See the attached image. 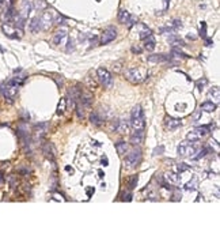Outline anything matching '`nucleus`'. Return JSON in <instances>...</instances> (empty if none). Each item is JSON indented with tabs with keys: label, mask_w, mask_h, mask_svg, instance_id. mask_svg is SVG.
<instances>
[{
	"label": "nucleus",
	"mask_w": 220,
	"mask_h": 230,
	"mask_svg": "<svg viewBox=\"0 0 220 230\" xmlns=\"http://www.w3.org/2000/svg\"><path fill=\"white\" fill-rule=\"evenodd\" d=\"M201 145H198L197 142H191V140H187V142H182L178 145V155L182 158H194V155L198 153V150L201 149Z\"/></svg>",
	"instance_id": "1"
},
{
	"label": "nucleus",
	"mask_w": 220,
	"mask_h": 230,
	"mask_svg": "<svg viewBox=\"0 0 220 230\" xmlns=\"http://www.w3.org/2000/svg\"><path fill=\"white\" fill-rule=\"evenodd\" d=\"M130 125L133 127V129H144L145 127V120H144V113L140 105H136L132 109L130 113Z\"/></svg>",
	"instance_id": "2"
},
{
	"label": "nucleus",
	"mask_w": 220,
	"mask_h": 230,
	"mask_svg": "<svg viewBox=\"0 0 220 230\" xmlns=\"http://www.w3.org/2000/svg\"><path fill=\"white\" fill-rule=\"evenodd\" d=\"M18 87H19V85L15 83L14 80L0 83V91H2L3 96L6 97L7 100H10V101L14 100V97L16 96V93H18Z\"/></svg>",
	"instance_id": "3"
},
{
	"label": "nucleus",
	"mask_w": 220,
	"mask_h": 230,
	"mask_svg": "<svg viewBox=\"0 0 220 230\" xmlns=\"http://www.w3.org/2000/svg\"><path fill=\"white\" fill-rule=\"evenodd\" d=\"M39 18V26L41 30H48L52 27V25L55 23V20L57 18V14L53 10H46L42 12V15L38 16Z\"/></svg>",
	"instance_id": "4"
},
{
	"label": "nucleus",
	"mask_w": 220,
	"mask_h": 230,
	"mask_svg": "<svg viewBox=\"0 0 220 230\" xmlns=\"http://www.w3.org/2000/svg\"><path fill=\"white\" fill-rule=\"evenodd\" d=\"M215 128L213 125H204V127H197V128L191 129L189 134H187V140H191V142H197L200 140L201 138H204L205 135H208L211 132V129Z\"/></svg>",
	"instance_id": "5"
},
{
	"label": "nucleus",
	"mask_w": 220,
	"mask_h": 230,
	"mask_svg": "<svg viewBox=\"0 0 220 230\" xmlns=\"http://www.w3.org/2000/svg\"><path fill=\"white\" fill-rule=\"evenodd\" d=\"M140 162H141V151L139 149L132 150L128 155H126V158L124 159V165H125V167H128V169H134Z\"/></svg>",
	"instance_id": "6"
},
{
	"label": "nucleus",
	"mask_w": 220,
	"mask_h": 230,
	"mask_svg": "<svg viewBox=\"0 0 220 230\" xmlns=\"http://www.w3.org/2000/svg\"><path fill=\"white\" fill-rule=\"evenodd\" d=\"M147 72L144 71V68H130L128 71H125V78L133 83H140L145 79Z\"/></svg>",
	"instance_id": "7"
},
{
	"label": "nucleus",
	"mask_w": 220,
	"mask_h": 230,
	"mask_svg": "<svg viewBox=\"0 0 220 230\" xmlns=\"http://www.w3.org/2000/svg\"><path fill=\"white\" fill-rule=\"evenodd\" d=\"M2 30L3 33L6 34L7 37H10V38H15V40H20L23 36V31L20 27H16V26H12L10 22L4 23L2 26Z\"/></svg>",
	"instance_id": "8"
},
{
	"label": "nucleus",
	"mask_w": 220,
	"mask_h": 230,
	"mask_svg": "<svg viewBox=\"0 0 220 230\" xmlns=\"http://www.w3.org/2000/svg\"><path fill=\"white\" fill-rule=\"evenodd\" d=\"M116 37H117L116 27H114V26H109L103 33H102V36H101V44L102 45H106V44L112 42V41L116 40Z\"/></svg>",
	"instance_id": "9"
},
{
	"label": "nucleus",
	"mask_w": 220,
	"mask_h": 230,
	"mask_svg": "<svg viewBox=\"0 0 220 230\" xmlns=\"http://www.w3.org/2000/svg\"><path fill=\"white\" fill-rule=\"evenodd\" d=\"M98 79H99V82L102 85L105 86V87H110V86L113 85V79H112V75H110V72L107 71V69L105 68H98Z\"/></svg>",
	"instance_id": "10"
},
{
	"label": "nucleus",
	"mask_w": 220,
	"mask_h": 230,
	"mask_svg": "<svg viewBox=\"0 0 220 230\" xmlns=\"http://www.w3.org/2000/svg\"><path fill=\"white\" fill-rule=\"evenodd\" d=\"M181 125H182V121L179 120V118L166 117V120H165V127H166V129H169V131H174V129L179 128Z\"/></svg>",
	"instance_id": "11"
},
{
	"label": "nucleus",
	"mask_w": 220,
	"mask_h": 230,
	"mask_svg": "<svg viewBox=\"0 0 220 230\" xmlns=\"http://www.w3.org/2000/svg\"><path fill=\"white\" fill-rule=\"evenodd\" d=\"M143 140H144V131L143 129H136V132L130 135V143L134 146H140Z\"/></svg>",
	"instance_id": "12"
},
{
	"label": "nucleus",
	"mask_w": 220,
	"mask_h": 230,
	"mask_svg": "<svg viewBox=\"0 0 220 230\" xmlns=\"http://www.w3.org/2000/svg\"><path fill=\"white\" fill-rule=\"evenodd\" d=\"M67 34H68L67 29H60V30H57V33L53 36V38H52L53 44H55V45H60L65 38H67Z\"/></svg>",
	"instance_id": "13"
},
{
	"label": "nucleus",
	"mask_w": 220,
	"mask_h": 230,
	"mask_svg": "<svg viewBox=\"0 0 220 230\" xmlns=\"http://www.w3.org/2000/svg\"><path fill=\"white\" fill-rule=\"evenodd\" d=\"M42 153H44V155H45V157H46L48 159H55V149H53V145H52V143H49V142L44 143V146H42Z\"/></svg>",
	"instance_id": "14"
},
{
	"label": "nucleus",
	"mask_w": 220,
	"mask_h": 230,
	"mask_svg": "<svg viewBox=\"0 0 220 230\" xmlns=\"http://www.w3.org/2000/svg\"><path fill=\"white\" fill-rule=\"evenodd\" d=\"M165 181L167 183V184H170V185H178L179 184V178H178V176L175 174V173H166L165 174Z\"/></svg>",
	"instance_id": "15"
},
{
	"label": "nucleus",
	"mask_w": 220,
	"mask_h": 230,
	"mask_svg": "<svg viewBox=\"0 0 220 230\" xmlns=\"http://www.w3.org/2000/svg\"><path fill=\"white\" fill-rule=\"evenodd\" d=\"M201 110L202 112H207V113H212L216 110V104L213 101H207V102H202L201 104Z\"/></svg>",
	"instance_id": "16"
},
{
	"label": "nucleus",
	"mask_w": 220,
	"mask_h": 230,
	"mask_svg": "<svg viewBox=\"0 0 220 230\" xmlns=\"http://www.w3.org/2000/svg\"><path fill=\"white\" fill-rule=\"evenodd\" d=\"M148 61H151V63H163V61L167 60V56L166 55H149L148 59H147Z\"/></svg>",
	"instance_id": "17"
},
{
	"label": "nucleus",
	"mask_w": 220,
	"mask_h": 230,
	"mask_svg": "<svg viewBox=\"0 0 220 230\" xmlns=\"http://www.w3.org/2000/svg\"><path fill=\"white\" fill-rule=\"evenodd\" d=\"M90 123L94 124V125H97V127H99L102 124V117L99 116V113H98V112L90 113Z\"/></svg>",
	"instance_id": "18"
},
{
	"label": "nucleus",
	"mask_w": 220,
	"mask_h": 230,
	"mask_svg": "<svg viewBox=\"0 0 220 230\" xmlns=\"http://www.w3.org/2000/svg\"><path fill=\"white\" fill-rule=\"evenodd\" d=\"M208 96H209L211 100H213L215 104H217V102H219V98H220V93H219V87H217V86L212 87V89L209 90V93H208Z\"/></svg>",
	"instance_id": "19"
},
{
	"label": "nucleus",
	"mask_w": 220,
	"mask_h": 230,
	"mask_svg": "<svg viewBox=\"0 0 220 230\" xmlns=\"http://www.w3.org/2000/svg\"><path fill=\"white\" fill-rule=\"evenodd\" d=\"M129 19H130L129 12L126 11V10H121L120 14H118V22L122 23V25H126V23L129 22Z\"/></svg>",
	"instance_id": "20"
},
{
	"label": "nucleus",
	"mask_w": 220,
	"mask_h": 230,
	"mask_svg": "<svg viewBox=\"0 0 220 230\" xmlns=\"http://www.w3.org/2000/svg\"><path fill=\"white\" fill-rule=\"evenodd\" d=\"M128 128H129L128 121H125V120H118L117 127H116V131H117V132H120V134H125L126 131H128Z\"/></svg>",
	"instance_id": "21"
},
{
	"label": "nucleus",
	"mask_w": 220,
	"mask_h": 230,
	"mask_svg": "<svg viewBox=\"0 0 220 230\" xmlns=\"http://www.w3.org/2000/svg\"><path fill=\"white\" fill-rule=\"evenodd\" d=\"M65 110H67V101H65V98H61L59 101V105H57V109H56V113L61 116V114L65 113Z\"/></svg>",
	"instance_id": "22"
},
{
	"label": "nucleus",
	"mask_w": 220,
	"mask_h": 230,
	"mask_svg": "<svg viewBox=\"0 0 220 230\" xmlns=\"http://www.w3.org/2000/svg\"><path fill=\"white\" fill-rule=\"evenodd\" d=\"M31 8H33V6H31L30 2H23V4H22V12H20V15H22L23 18H26V16L30 14Z\"/></svg>",
	"instance_id": "23"
},
{
	"label": "nucleus",
	"mask_w": 220,
	"mask_h": 230,
	"mask_svg": "<svg viewBox=\"0 0 220 230\" xmlns=\"http://www.w3.org/2000/svg\"><path fill=\"white\" fill-rule=\"evenodd\" d=\"M30 30H31L33 33H37V31H39V30H41V26H39V18H38V16H35V18H33V19H31V22H30Z\"/></svg>",
	"instance_id": "24"
},
{
	"label": "nucleus",
	"mask_w": 220,
	"mask_h": 230,
	"mask_svg": "<svg viewBox=\"0 0 220 230\" xmlns=\"http://www.w3.org/2000/svg\"><path fill=\"white\" fill-rule=\"evenodd\" d=\"M116 150H117L118 155H124L126 151H128V145H126L125 142H120L116 145Z\"/></svg>",
	"instance_id": "25"
},
{
	"label": "nucleus",
	"mask_w": 220,
	"mask_h": 230,
	"mask_svg": "<svg viewBox=\"0 0 220 230\" xmlns=\"http://www.w3.org/2000/svg\"><path fill=\"white\" fill-rule=\"evenodd\" d=\"M167 41L171 44V45H174V47H179V45H185V42L179 38V37H177V36H169V38H167Z\"/></svg>",
	"instance_id": "26"
},
{
	"label": "nucleus",
	"mask_w": 220,
	"mask_h": 230,
	"mask_svg": "<svg viewBox=\"0 0 220 230\" xmlns=\"http://www.w3.org/2000/svg\"><path fill=\"white\" fill-rule=\"evenodd\" d=\"M16 14H15V11L12 10V8H8V10L4 12V16H3V20L4 22H11L12 19H14V16H15Z\"/></svg>",
	"instance_id": "27"
},
{
	"label": "nucleus",
	"mask_w": 220,
	"mask_h": 230,
	"mask_svg": "<svg viewBox=\"0 0 220 230\" xmlns=\"http://www.w3.org/2000/svg\"><path fill=\"white\" fill-rule=\"evenodd\" d=\"M151 36V30L148 29V26H145V25H141L140 26V38L141 40H145L147 37Z\"/></svg>",
	"instance_id": "28"
},
{
	"label": "nucleus",
	"mask_w": 220,
	"mask_h": 230,
	"mask_svg": "<svg viewBox=\"0 0 220 230\" xmlns=\"http://www.w3.org/2000/svg\"><path fill=\"white\" fill-rule=\"evenodd\" d=\"M197 185H198V180L194 177V178H191L190 181L185 185V189H187V191H194L196 188H197Z\"/></svg>",
	"instance_id": "29"
},
{
	"label": "nucleus",
	"mask_w": 220,
	"mask_h": 230,
	"mask_svg": "<svg viewBox=\"0 0 220 230\" xmlns=\"http://www.w3.org/2000/svg\"><path fill=\"white\" fill-rule=\"evenodd\" d=\"M137 174H134V176H130V177L128 178V183H126V185H128V188L129 189H133L134 187L137 185Z\"/></svg>",
	"instance_id": "30"
},
{
	"label": "nucleus",
	"mask_w": 220,
	"mask_h": 230,
	"mask_svg": "<svg viewBox=\"0 0 220 230\" xmlns=\"http://www.w3.org/2000/svg\"><path fill=\"white\" fill-rule=\"evenodd\" d=\"M145 49L147 51H154L155 49V40L151 36L145 38Z\"/></svg>",
	"instance_id": "31"
},
{
	"label": "nucleus",
	"mask_w": 220,
	"mask_h": 230,
	"mask_svg": "<svg viewBox=\"0 0 220 230\" xmlns=\"http://www.w3.org/2000/svg\"><path fill=\"white\" fill-rule=\"evenodd\" d=\"M46 7H48V4H46L45 0H37V2H35V8H37V10H44V8H46Z\"/></svg>",
	"instance_id": "32"
},
{
	"label": "nucleus",
	"mask_w": 220,
	"mask_h": 230,
	"mask_svg": "<svg viewBox=\"0 0 220 230\" xmlns=\"http://www.w3.org/2000/svg\"><path fill=\"white\" fill-rule=\"evenodd\" d=\"M200 34H201L202 38H207V23L205 22H201L200 23Z\"/></svg>",
	"instance_id": "33"
},
{
	"label": "nucleus",
	"mask_w": 220,
	"mask_h": 230,
	"mask_svg": "<svg viewBox=\"0 0 220 230\" xmlns=\"http://www.w3.org/2000/svg\"><path fill=\"white\" fill-rule=\"evenodd\" d=\"M189 169H190V166L187 165V163H178V165H177V170L181 172V173H182V172L189 170Z\"/></svg>",
	"instance_id": "34"
},
{
	"label": "nucleus",
	"mask_w": 220,
	"mask_h": 230,
	"mask_svg": "<svg viewBox=\"0 0 220 230\" xmlns=\"http://www.w3.org/2000/svg\"><path fill=\"white\" fill-rule=\"evenodd\" d=\"M181 198H182L181 191H174V195H173V198H171V200H173V202H179V200H181Z\"/></svg>",
	"instance_id": "35"
},
{
	"label": "nucleus",
	"mask_w": 220,
	"mask_h": 230,
	"mask_svg": "<svg viewBox=\"0 0 220 230\" xmlns=\"http://www.w3.org/2000/svg\"><path fill=\"white\" fill-rule=\"evenodd\" d=\"M86 85H87L90 89H95L97 87V82H92V79L90 76H87V79H86Z\"/></svg>",
	"instance_id": "36"
},
{
	"label": "nucleus",
	"mask_w": 220,
	"mask_h": 230,
	"mask_svg": "<svg viewBox=\"0 0 220 230\" xmlns=\"http://www.w3.org/2000/svg\"><path fill=\"white\" fill-rule=\"evenodd\" d=\"M67 52H73L75 51V42L72 41V38H69V42H68V45H67Z\"/></svg>",
	"instance_id": "37"
},
{
	"label": "nucleus",
	"mask_w": 220,
	"mask_h": 230,
	"mask_svg": "<svg viewBox=\"0 0 220 230\" xmlns=\"http://www.w3.org/2000/svg\"><path fill=\"white\" fill-rule=\"evenodd\" d=\"M163 151H165V147H163V146H159V147H156V149L154 150V155H155V157H156L158 154H159V155H162V154H163Z\"/></svg>",
	"instance_id": "38"
},
{
	"label": "nucleus",
	"mask_w": 220,
	"mask_h": 230,
	"mask_svg": "<svg viewBox=\"0 0 220 230\" xmlns=\"http://www.w3.org/2000/svg\"><path fill=\"white\" fill-rule=\"evenodd\" d=\"M122 200H124V202H130V200H132V195H130V192H128V194H125L122 195Z\"/></svg>",
	"instance_id": "39"
},
{
	"label": "nucleus",
	"mask_w": 220,
	"mask_h": 230,
	"mask_svg": "<svg viewBox=\"0 0 220 230\" xmlns=\"http://www.w3.org/2000/svg\"><path fill=\"white\" fill-rule=\"evenodd\" d=\"M173 25H174V29H178V27L182 26V22H181L179 19H174V20H173Z\"/></svg>",
	"instance_id": "40"
},
{
	"label": "nucleus",
	"mask_w": 220,
	"mask_h": 230,
	"mask_svg": "<svg viewBox=\"0 0 220 230\" xmlns=\"http://www.w3.org/2000/svg\"><path fill=\"white\" fill-rule=\"evenodd\" d=\"M132 52H133V53H137V55H140L143 51H141V49L139 48V47H133V48H132Z\"/></svg>",
	"instance_id": "41"
},
{
	"label": "nucleus",
	"mask_w": 220,
	"mask_h": 230,
	"mask_svg": "<svg viewBox=\"0 0 220 230\" xmlns=\"http://www.w3.org/2000/svg\"><path fill=\"white\" fill-rule=\"evenodd\" d=\"M120 67H121V63H117V65L114 64V69H113V71L114 72H120Z\"/></svg>",
	"instance_id": "42"
},
{
	"label": "nucleus",
	"mask_w": 220,
	"mask_h": 230,
	"mask_svg": "<svg viewBox=\"0 0 220 230\" xmlns=\"http://www.w3.org/2000/svg\"><path fill=\"white\" fill-rule=\"evenodd\" d=\"M197 38V37H196V34H193V33H189V34H187V40H196Z\"/></svg>",
	"instance_id": "43"
},
{
	"label": "nucleus",
	"mask_w": 220,
	"mask_h": 230,
	"mask_svg": "<svg viewBox=\"0 0 220 230\" xmlns=\"http://www.w3.org/2000/svg\"><path fill=\"white\" fill-rule=\"evenodd\" d=\"M201 80H202V82H198V87H200V89L204 87V86L207 85V80H205V79H201Z\"/></svg>",
	"instance_id": "44"
},
{
	"label": "nucleus",
	"mask_w": 220,
	"mask_h": 230,
	"mask_svg": "<svg viewBox=\"0 0 220 230\" xmlns=\"http://www.w3.org/2000/svg\"><path fill=\"white\" fill-rule=\"evenodd\" d=\"M3 181H4V173L0 170V184H3Z\"/></svg>",
	"instance_id": "45"
},
{
	"label": "nucleus",
	"mask_w": 220,
	"mask_h": 230,
	"mask_svg": "<svg viewBox=\"0 0 220 230\" xmlns=\"http://www.w3.org/2000/svg\"><path fill=\"white\" fill-rule=\"evenodd\" d=\"M3 4H4V0H0V7H3Z\"/></svg>",
	"instance_id": "46"
}]
</instances>
